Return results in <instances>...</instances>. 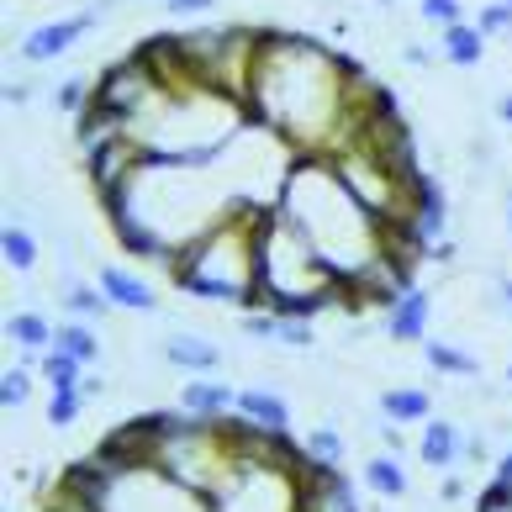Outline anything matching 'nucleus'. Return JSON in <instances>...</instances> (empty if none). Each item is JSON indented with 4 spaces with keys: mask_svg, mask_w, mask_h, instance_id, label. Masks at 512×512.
<instances>
[{
    "mask_svg": "<svg viewBox=\"0 0 512 512\" xmlns=\"http://www.w3.org/2000/svg\"><path fill=\"white\" fill-rule=\"evenodd\" d=\"M238 412L249 417V423H259V428H270V433H286V428H291V407L280 402L275 391H264V386H254V391H243V396H238Z\"/></svg>",
    "mask_w": 512,
    "mask_h": 512,
    "instance_id": "9",
    "label": "nucleus"
},
{
    "mask_svg": "<svg viewBox=\"0 0 512 512\" xmlns=\"http://www.w3.org/2000/svg\"><path fill=\"white\" fill-rule=\"evenodd\" d=\"M507 233H512V201H507Z\"/></svg>",
    "mask_w": 512,
    "mask_h": 512,
    "instance_id": "32",
    "label": "nucleus"
},
{
    "mask_svg": "<svg viewBox=\"0 0 512 512\" xmlns=\"http://www.w3.org/2000/svg\"><path fill=\"white\" fill-rule=\"evenodd\" d=\"M154 96H164L159 90V80L143 69V59L132 53V59H122V64H111L106 74H101V85H96V106H106V111H117V117H127V122H138L148 106H154Z\"/></svg>",
    "mask_w": 512,
    "mask_h": 512,
    "instance_id": "4",
    "label": "nucleus"
},
{
    "mask_svg": "<svg viewBox=\"0 0 512 512\" xmlns=\"http://www.w3.org/2000/svg\"><path fill=\"white\" fill-rule=\"evenodd\" d=\"M502 301H507V312H512V280H502Z\"/></svg>",
    "mask_w": 512,
    "mask_h": 512,
    "instance_id": "30",
    "label": "nucleus"
},
{
    "mask_svg": "<svg viewBox=\"0 0 512 512\" xmlns=\"http://www.w3.org/2000/svg\"><path fill=\"white\" fill-rule=\"evenodd\" d=\"M476 27H481V32H507V27H512V6H507V0H497V6H486Z\"/></svg>",
    "mask_w": 512,
    "mask_h": 512,
    "instance_id": "27",
    "label": "nucleus"
},
{
    "mask_svg": "<svg viewBox=\"0 0 512 512\" xmlns=\"http://www.w3.org/2000/svg\"><path fill=\"white\" fill-rule=\"evenodd\" d=\"M53 101H59V111H90L96 106V85L74 74V80H64L59 90H53Z\"/></svg>",
    "mask_w": 512,
    "mask_h": 512,
    "instance_id": "20",
    "label": "nucleus"
},
{
    "mask_svg": "<svg viewBox=\"0 0 512 512\" xmlns=\"http://www.w3.org/2000/svg\"><path fill=\"white\" fill-rule=\"evenodd\" d=\"M481 27H470V22H454V27H444V59L449 64H460V69H470V64H481V53H486V43H481Z\"/></svg>",
    "mask_w": 512,
    "mask_h": 512,
    "instance_id": "12",
    "label": "nucleus"
},
{
    "mask_svg": "<svg viewBox=\"0 0 512 512\" xmlns=\"http://www.w3.org/2000/svg\"><path fill=\"white\" fill-rule=\"evenodd\" d=\"M507 381H512V370H507Z\"/></svg>",
    "mask_w": 512,
    "mask_h": 512,
    "instance_id": "33",
    "label": "nucleus"
},
{
    "mask_svg": "<svg viewBox=\"0 0 512 512\" xmlns=\"http://www.w3.org/2000/svg\"><path fill=\"white\" fill-rule=\"evenodd\" d=\"M27 96H32V90H27V85H6V101H11V106H22Z\"/></svg>",
    "mask_w": 512,
    "mask_h": 512,
    "instance_id": "29",
    "label": "nucleus"
},
{
    "mask_svg": "<svg viewBox=\"0 0 512 512\" xmlns=\"http://www.w3.org/2000/svg\"><path fill=\"white\" fill-rule=\"evenodd\" d=\"M296 512H354V491L333 465L312 460V476L301 470V486H296Z\"/></svg>",
    "mask_w": 512,
    "mask_h": 512,
    "instance_id": "6",
    "label": "nucleus"
},
{
    "mask_svg": "<svg viewBox=\"0 0 512 512\" xmlns=\"http://www.w3.org/2000/svg\"><path fill=\"white\" fill-rule=\"evenodd\" d=\"M164 359L169 365H180V370H217V344H206L201 333H175V338H164Z\"/></svg>",
    "mask_w": 512,
    "mask_h": 512,
    "instance_id": "10",
    "label": "nucleus"
},
{
    "mask_svg": "<svg viewBox=\"0 0 512 512\" xmlns=\"http://www.w3.org/2000/svg\"><path fill=\"white\" fill-rule=\"evenodd\" d=\"M0 254H6V264H11V270H32V264H37V243H32V233H27V227H6V238H0Z\"/></svg>",
    "mask_w": 512,
    "mask_h": 512,
    "instance_id": "16",
    "label": "nucleus"
},
{
    "mask_svg": "<svg viewBox=\"0 0 512 512\" xmlns=\"http://www.w3.org/2000/svg\"><path fill=\"white\" fill-rule=\"evenodd\" d=\"M164 6L175 11V16H201V11H212L217 0H164Z\"/></svg>",
    "mask_w": 512,
    "mask_h": 512,
    "instance_id": "28",
    "label": "nucleus"
},
{
    "mask_svg": "<svg viewBox=\"0 0 512 512\" xmlns=\"http://www.w3.org/2000/svg\"><path fill=\"white\" fill-rule=\"evenodd\" d=\"M417 11H423L428 22H439V27L465 22V16H460V0H417Z\"/></svg>",
    "mask_w": 512,
    "mask_h": 512,
    "instance_id": "26",
    "label": "nucleus"
},
{
    "mask_svg": "<svg viewBox=\"0 0 512 512\" xmlns=\"http://www.w3.org/2000/svg\"><path fill=\"white\" fill-rule=\"evenodd\" d=\"M53 338H59V349H64V354H74V359H80V365H90V359L101 354V344H96V333H90L85 322H64V328L53 333Z\"/></svg>",
    "mask_w": 512,
    "mask_h": 512,
    "instance_id": "17",
    "label": "nucleus"
},
{
    "mask_svg": "<svg viewBox=\"0 0 512 512\" xmlns=\"http://www.w3.org/2000/svg\"><path fill=\"white\" fill-rule=\"evenodd\" d=\"M43 370H48V386H53V391H74V386H80V359L64 354V349H53V354L43 359Z\"/></svg>",
    "mask_w": 512,
    "mask_h": 512,
    "instance_id": "19",
    "label": "nucleus"
},
{
    "mask_svg": "<svg viewBox=\"0 0 512 512\" xmlns=\"http://www.w3.org/2000/svg\"><path fill=\"white\" fill-rule=\"evenodd\" d=\"M365 481H370V491H381V497H402L407 491V476H402V465H396L391 454H381V460L365 465Z\"/></svg>",
    "mask_w": 512,
    "mask_h": 512,
    "instance_id": "14",
    "label": "nucleus"
},
{
    "mask_svg": "<svg viewBox=\"0 0 512 512\" xmlns=\"http://www.w3.org/2000/svg\"><path fill=\"white\" fill-rule=\"evenodd\" d=\"M428 312H433V301H428V291H417V286H407L402 296L391 301V338L396 344H407V338H423V328H428Z\"/></svg>",
    "mask_w": 512,
    "mask_h": 512,
    "instance_id": "7",
    "label": "nucleus"
},
{
    "mask_svg": "<svg viewBox=\"0 0 512 512\" xmlns=\"http://www.w3.org/2000/svg\"><path fill=\"white\" fill-rule=\"evenodd\" d=\"M259 217L233 212L191 233L169 259V275L185 296L201 301H264L259 291Z\"/></svg>",
    "mask_w": 512,
    "mask_h": 512,
    "instance_id": "3",
    "label": "nucleus"
},
{
    "mask_svg": "<svg viewBox=\"0 0 512 512\" xmlns=\"http://www.w3.org/2000/svg\"><path fill=\"white\" fill-rule=\"evenodd\" d=\"M381 412L386 417H396V423H417V417H428V396L423 391H386L381 396Z\"/></svg>",
    "mask_w": 512,
    "mask_h": 512,
    "instance_id": "15",
    "label": "nucleus"
},
{
    "mask_svg": "<svg viewBox=\"0 0 512 512\" xmlns=\"http://www.w3.org/2000/svg\"><path fill=\"white\" fill-rule=\"evenodd\" d=\"M27 391H32V381H27V370H6L0 375V402H6L11 412L27 402Z\"/></svg>",
    "mask_w": 512,
    "mask_h": 512,
    "instance_id": "24",
    "label": "nucleus"
},
{
    "mask_svg": "<svg viewBox=\"0 0 512 512\" xmlns=\"http://www.w3.org/2000/svg\"><path fill=\"white\" fill-rule=\"evenodd\" d=\"M359 69L338 59L312 37L259 32L254 69H249V111L270 122L286 143L312 154H344L359 127Z\"/></svg>",
    "mask_w": 512,
    "mask_h": 512,
    "instance_id": "1",
    "label": "nucleus"
},
{
    "mask_svg": "<svg viewBox=\"0 0 512 512\" xmlns=\"http://www.w3.org/2000/svg\"><path fill=\"white\" fill-rule=\"evenodd\" d=\"M280 217L328 259L338 280H354L370 259L386 254V222L338 180L333 164L291 169L286 191H280Z\"/></svg>",
    "mask_w": 512,
    "mask_h": 512,
    "instance_id": "2",
    "label": "nucleus"
},
{
    "mask_svg": "<svg viewBox=\"0 0 512 512\" xmlns=\"http://www.w3.org/2000/svg\"><path fill=\"white\" fill-rule=\"evenodd\" d=\"M74 417H80V391H53V402H48V423H53V428H69Z\"/></svg>",
    "mask_w": 512,
    "mask_h": 512,
    "instance_id": "23",
    "label": "nucleus"
},
{
    "mask_svg": "<svg viewBox=\"0 0 512 512\" xmlns=\"http://www.w3.org/2000/svg\"><path fill=\"white\" fill-rule=\"evenodd\" d=\"M423 465H433V470H444V465H454V449H460V433H454V423H428L423 428Z\"/></svg>",
    "mask_w": 512,
    "mask_h": 512,
    "instance_id": "13",
    "label": "nucleus"
},
{
    "mask_svg": "<svg viewBox=\"0 0 512 512\" xmlns=\"http://www.w3.org/2000/svg\"><path fill=\"white\" fill-rule=\"evenodd\" d=\"M233 402H238V396H233V386H227V381H191V386L180 391V407L191 412V417H222Z\"/></svg>",
    "mask_w": 512,
    "mask_h": 512,
    "instance_id": "11",
    "label": "nucleus"
},
{
    "mask_svg": "<svg viewBox=\"0 0 512 512\" xmlns=\"http://www.w3.org/2000/svg\"><path fill=\"white\" fill-rule=\"evenodd\" d=\"M307 454H312V460H322V465H338V454H344V449H338V433L333 428H317L312 439H307Z\"/></svg>",
    "mask_w": 512,
    "mask_h": 512,
    "instance_id": "25",
    "label": "nucleus"
},
{
    "mask_svg": "<svg viewBox=\"0 0 512 512\" xmlns=\"http://www.w3.org/2000/svg\"><path fill=\"white\" fill-rule=\"evenodd\" d=\"M428 365L433 370H449V375H476V359L460 354L454 344H428Z\"/></svg>",
    "mask_w": 512,
    "mask_h": 512,
    "instance_id": "21",
    "label": "nucleus"
},
{
    "mask_svg": "<svg viewBox=\"0 0 512 512\" xmlns=\"http://www.w3.org/2000/svg\"><path fill=\"white\" fill-rule=\"evenodd\" d=\"M11 338H16L22 349L37 354V349L53 338V328H48V317H37V312H16V317H11Z\"/></svg>",
    "mask_w": 512,
    "mask_h": 512,
    "instance_id": "18",
    "label": "nucleus"
},
{
    "mask_svg": "<svg viewBox=\"0 0 512 512\" xmlns=\"http://www.w3.org/2000/svg\"><path fill=\"white\" fill-rule=\"evenodd\" d=\"M497 111H502V122H512V96H507V101H502Z\"/></svg>",
    "mask_w": 512,
    "mask_h": 512,
    "instance_id": "31",
    "label": "nucleus"
},
{
    "mask_svg": "<svg viewBox=\"0 0 512 512\" xmlns=\"http://www.w3.org/2000/svg\"><path fill=\"white\" fill-rule=\"evenodd\" d=\"M507 6H512V0H507Z\"/></svg>",
    "mask_w": 512,
    "mask_h": 512,
    "instance_id": "34",
    "label": "nucleus"
},
{
    "mask_svg": "<svg viewBox=\"0 0 512 512\" xmlns=\"http://www.w3.org/2000/svg\"><path fill=\"white\" fill-rule=\"evenodd\" d=\"M101 291L117 301V307H127V312H154L159 307L154 291H148L132 270H122V264H106V270H101Z\"/></svg>",
    "mask_w": 512,
    "mask_h": 512,
    "instance_id": "8",
    "label": "nucleus"
},
{
    "mask_svg": "<svg viewBox=\"0 0 512 512\" xmlns=\"http://www.w3.org/2000/svg\"><path fill=\"white\" fill-rule=\"evenodd\" d=\"M101 22V6H90L80 16H64V22H43V27H32L27 32V43H22V59L27 64H48V59H59V53L74 48V37H85L90 27Z\"/></svg>",
    "mask_w": 512,
    "mask_h": 512,
    "instance_id": "5",
    "label": "nucleus"
},
{
    "mask_svg": "<svg viewBox=\"0 0 512 512\" xmlns=\"http://www.w3.org/2000/svg\"><path fill=\"white\" fill-rule=\"evenodd\" d=\"M106 301H111V296H101V291H90V286H69V296H64V307H69L74 317H101V312H106Z\"/></svg>",
    "mask_w": 512,
    "mask_h": 512,
    "instance_id": "22",
    "label": "nucleus"
}]
</instances>
